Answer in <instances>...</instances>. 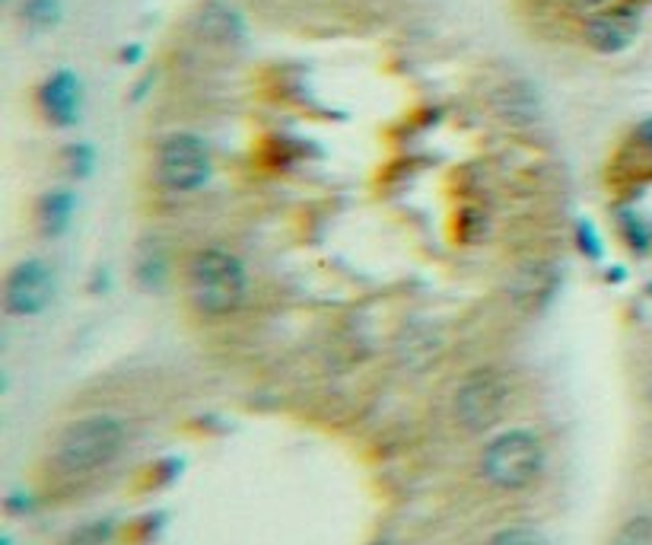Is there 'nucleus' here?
Returning <instances> with one entry per match:
<instances>
[{"instance_id": "39448f33", "label": "nucleus", "mask_w": 652, "mask_h": 545, "mask_svg": "<svg viewBox=\"0 0 652 545\" xmlns=\"http://www.w3.org/2000/svg\"><path fill=\"white\" fill-rule=\"evenodd\" d=\"M510 402V383L496 371H474L456 393V418L468 434L490 431Z\"/></svg>"}, {"instance_id": "20e7f679", "label": "nucleus", "mask_w": 652, "mask_h": 545, "mask_svg": "<svg viewBox=\"0 0 652 545\" xmlns=\"http://www.w3.org/2000/svg\"><path fill=\"white\" fill-rule=\"evenodd\" d=\"M153 175L165 192H195L210 175V150L197 135H169L157 147Z\"/></svg>"}, {"instance_id": "4be33fe9", "label": "nucleus", "mask_w": 652, "mask_h": 545, "mask_svg": "<svg viewBox=\"0 0 652 545\" xmlns=\"http://www.w3.org/2000/svg\"><path fill=\"white\" fill-rule=\"evenodd\" d=\"M650 294H652V284H650Z\"/></svg>"}, {"instance_id": "f3484780", "label": "nucleus", "mask_w": 652, "mask_h": 545, "mask_svg": "<svg viewBox=\"0 0 652 545\" xmlns=\"http://www.w3.org/2000/svg\"><path fill=\"white\" fill-rule=\"evenodd\" d=\"M576 239H580V249H583V256L586 259H602V252H605V246H602V239L595 234V227L588 224V220H580L576 224Z\"/></svg>"}, {"instance_id": "9d476101", "label": "nucleus", "mask_w": 652, "mask_h": 545, "mask_svg": "<svg viewBox=\"0 0 652 545\" xmlns=\"http://www.w3.org/2000/svg\"><path fill=\"white\" fill-rule=\"evenodd\" d=\"M551 294H554V274L545 272L541 265H522L513 277V297L519 307L522 297H531V309H541Z\"/></svg>"}, {"instance_id": "9b49d317", "label": "nucleus", "mask_w": 652, "mask_h": 545, "mask_svg": "<svg viewBox=\"0 0 652 545\" xmlns=\"http://www.w3.org/2000/svg\"><path fill=\"white\" fill-rule=\"evenodd\" d=\"M65 545H122V530L115 520H93V523L77 526Z\"/></svg>"}, {"instance_id": "6e6552de", "label": "nucleus", "mask_w": 652, "mask_h": 545, "mask_svg": "<svg viewBox=\"0 0 652 545\" xmlns=\"http://www.w3.org/2000/svg\"><path fill=\"white\" fill-rule=\"evenodd\" d=\"M637 30H640L637 10L633 7H618V10L588 16L583 23V42L598 55H620L637 38Z\"/></svg>"}, {"instance_id": "aec40b11", "label": "nucleus", "mask_w": 652, "mask_h": 545, "mask_svg": "<svg viewBox=\"0 0 652 545\" xmlns=\"http://www.w3.org/2000/svg\"><path fill=\"white\" fill-rule=\"evenodd\" d=\"M137 58H140V48H137V45H130V48L122 52V61H128V65H134Z\"/></svg>"}, {"instance_id": "2eb2a0df", "label": "nucleus", "mask_w": 652, "mask_h": 545, "mask_svg": "<svg viewBox=\"0 0 652 545\" xmlns=\"http://www.w3.org/2000/svg\"><path fill=\"white\" fill-rule=\"evenodd\" d=\"M567 13H576V16H598V13H608V10H618V7H630V0H557Z\"/></svg>"}, {"instance_id": "7ed1b4c3", "label": "nucleus", "mask_w": 652, "mask_h": 545, "mask_svg": "<svg viewBox=\"0 0 652 545\" xmlns=\"http://www.w3.org/2000/svg\"><path fill=\"white\" fill-rule=\"evenodd\" d=\"M545 469V446L531 431H506L484 446L481 476L500 491H522Z\"/></svg>"}, {"instance_id": "ddd939ff", "label": "nucleus", "mask_w": 652, "mask_h": 545, "mask_svg": "<svg viewBox=\"0 0 652 545\" xmlns=\"http://www.w3.org/2000/svg\"><path fill=\"white\" fill-rule=\"evenodd\" d=\"M61 163H65V172L70 179H87L93 172L96 154H93L90 144H67L61 150Z\"/></svg>"}, {"instance_id": "1a4fd4ad", "label": "nucleus", "mask_w": 652, "mask_h": 545, "mask_svg": "<svg viewBox=\"0 0 652 545\" xmlns=\"http://www.w3.org/2000/svg\"><path fill=\"white\" fill-rule=\"evenodd\" d=\"M70 217H73V192L67 189L45 192L35 205V230L38 237L58 239L70 227Z\"/></svg>"}, {"instance_id": "412c9836", "label": "nucleus", "mask_w": 652, "mask_h": 545, "mask_svg": "<svg viewBox=\"0 0 652 545\" xmlns=\"http://www.w3.org/2000/svg\"><path fill=\"white\" fill-rule=\"evenodd\" d=\"M647 402H650V409H652V376H650V383H647Z\"/></svg>"}, {"instance_id": "f03ea898", "label": "nucleus", "mask_w": 652, "mask_h": 545, "mask_svg": "<svg viewBox=\"0 0 652 545\" xmlns=\"http://www.w3.org/2000/svg\"><path fill=\"white\" fill-rule=\"evenodd\" d=\"M122 446H125L122 421L108 415H93V418L73 421L61 434L55 463L70 476H83V473H96L102 466H108L122 453Z\"/></svg>"}, {"instance_id": "f257e3e1", "label": "nucleus", "mask_w": 652, "mask_h": 545, "mask_svg": "<svg viewBox=\"0 0 652 545\" xmlns=\"http://www.w3.org/2000/svg\"><path fill=\"white\" fill-rule=\"evenodd\" d=\"M185 287L197 313L229 316L242 307L249 277L245 265L224 249H201L185 265Z\"/></svg>"}, {"instance_id": "a211bd4d", "label": "nucleus", "mask_w": 652, "mask_h": 545, "mask_svg": "<svg viewBox=\"0 0 652 545\" xmlns=\"http://www.w3.org/2000/svg\"><path fill=\"white\" fill-rule=\"evenodd\" d=\"M490 545H541V536L528 526H510V530L496 533Z\"/></svg>"}, {"instance_id": "0eeeda50", "label": "nucleus", "mask_w": 652, "mask_h": 545, "mask_svg": "<svg viewBox=\"0 0 652 545\" xmlns=\"http://www.w3.org/2000/svg\"><path fill=\"white\" fill-rule=\"evenodd\" d=\"M35 105L42 112V118L55 128H70L80 118V105H83V87L80 77L73 70H55L52 77H45L35 90Z\"/></svg>"}, {"instance_id": "dca6fc26", "label": "nucleus", "mask_w": 652, "mask_h": 545, "mask_svg": "<svg viewBox=\"0 0 652 545\" xmlns=\"http://www.w3.org/2000/svg\"><path fill=\"white\" fill-rule=\"evenodd\" d=\"M620 230H624V237H627V246L637 249V252H647L652 246V234L643 227V220H640L637 214H624V217H620Z\"/></svg>"}, {"instance_id": "4468645a", "label": "nucleus", "mask_w": 652, "mask_h": 545, "mask_svg": "<svg viewBox=\"0 0 652 545\" xmlns=\"http://www.w3.org/2000/svg\"><path fill=\"white\" fill-rule=\"evenodd\" d=\"M611 545H652V516H630Z\"/></svg>"}, {"instance_id": "f8f14e48", "label": "nucleus", "mask_w": 652, "mask_h": 545, "mask_svg": "<svg viewBox=\"0 0 652 545\" xmlns=\"http://www.w3.org/2000/svg\"><path fill=\"white\" fill-rule=\"evenodd\" d=\"M20 16L30 30H52L61 20V0H23Z\"/></svg>"}, {"instance_id": "6ab92c4d", "label": "nucleus", "mask_w": 652, "mask_h": 545, "mask_svg": "<svg viewBox=\"0 0 652 545\" xmlns=\"http://www.w3.org/2000/svg\"><path fill=\"white\" fill-rule=\"evenodd\" d=\"M637 140H640V144H643L647 150H652V118H647V122H643V125L637 128Z\"/></svg>"}, {"instance_id": "423d86ee", "label": "nucleus", "mask_w": 652, "mask_h": 545, "mask_svg": "<svg viewBox=\"0 0 652 545\" xmlns=\"http://www.w3.org/2000/svg\"><path fill=\"white\" fill-rule=\"evenodd\" d=\"M55 294V274L42 262L30 259L13 265L3 281V309L10 316H35L52 304Z\"/></svg>"}]
</instances>
